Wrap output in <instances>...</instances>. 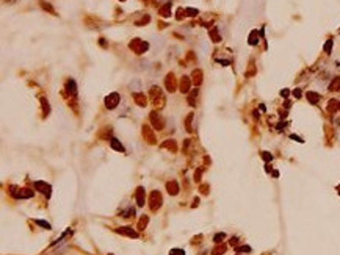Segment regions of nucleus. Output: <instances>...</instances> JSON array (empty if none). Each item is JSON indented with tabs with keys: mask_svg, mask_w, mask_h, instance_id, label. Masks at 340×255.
I'll return each mask as SVG.
<instances>
[{
	"mask_svg": "<svg viewBox=\"0 0 340 255\" xmlns=\"http://www.w3.org/2000/svg\"><path fill=\"white\" fill-rule=\"evenodd\" d=\"M237 241H238V238H232V239H230V244H237Z\"/></svg>",
	"mask_w": 340,
	"mask_h": 255,
	"instance_id": "nucleus-24",
	"label": "nucleus"
},
{
	"mask_svg": "<svg viewBox=\"0 0 340 255\" xmlns=\"http://www.w3.org/2000/svg\"><path fill=\"white\" fill-rule=\"evenodd\" d=\"M116 232H118V233H121V235H127V236H130V238H137L138 236V233L133 229H130V227H121V229H118Z\"/></svg>",
	"mask_w": 340,
	"mask_h": 255,
	"instance_id": "nucleus-2",
	"label": "nucleus"
},
{
	"mask_svg": "<svg viewBox=\"0 0 340 255\" xmlns=\"http://www.w3.org/2000/svg\"><path fill=\"white\" fill-rule=\"evenodd\" d=\"M224 236H226V235H224V233H218V235H215V243H221V239H224Z\"/></svg>",
	"mask_w": 340,
	"mask_h": 255,
	"instance_id": "nucleus-17",
	"label": "nucleus"
},
{
	"mask_svg": "<svg viewBox=\"0 0 340 255\" xmlns=\"http://www.w3.org/2000/svg\"><path fill=\"white\" fill-rule=\"evenodd\" d=\"M143 194H144V189L140 186V188H138V191H137V202H138V205H140V207L144 205V196H143Z\"/></svg>",
	"mask_w": 340,
	"mask_h": 255,
	"instance_id": "nucleus-6",
	"label": "nucleus"
},
{
	"mask_svg": "<svg viewBox=\"0 0 340 255\" xmlns=\"http://www.w3.org/2000/svg\"><path fill=\"white\" fill-rule=\"evenodd\" d=\"M293 96H295V97H301V89H295L293 91Z\"/></svg>",
	"mask_w": 340,
	"mask_h": 255,
	"instance_id": "nucleus-23",
	"label": "nucleus"
},
{
	"mask_svg": "<svg viewBox=\"0 0 340 255\" xmlns=\"http://www.w3.org/2000/svg\"><path fill=\"white\" fill-rule=\"evenodd\" d=\"M110 144H111V147H113L114 150H119V152H124V147H122V144H121V142H119L118 140H114V138H113V140L110 141Z\"/></svg>",
	"mask_w": 340,
	"mask_h": 255,
	"instance_id": "nucleus-9",
	"label": "nucleus"
},
{
	"mask_svg": "<svg viewBox=\"0 0 340 255\" xmlns=\"http://www.w3.org/2000/svg\"><path fill=\"white\" fill-rule=\"evenodd\" d=\"M34 188L41 189V192H44L47 197H50V186L46 183V181H36V183H34Z\"/></svg>",
	"mask_w": 340,
	"mask_h": 255,
	"instance_id": "nucleus-1",
	"label": "nucleus"
},
{
	"mask_svg": "<svg viewBox=\"0 0 340 255\" xmlns=\"http://www.w3.org/2000/svg\"><path fill=\"white\" fill-rule=\"evenodd\" d=\"M150 119H152L154 125H155L158 130H160V129H163V125H165V124H163V121H161L160 118H157V114H155V113H152V114H150Z\"/></svg>",
	"mask_w": 340,
	"mask_h": 255,
	"instance_id": "nucleus-5",
	"label": "nucleus"
},
{
	"mask_svg": "<svg viewBox=\"0 0 340 255\" xmlns=\"http://www.w3.org/2000/svg\"><path fill=\"white\" fill-rule=\"evenodd\" d=\"M262 158H263L265 161H271L273 160V155L270 152H262Z\"/></svg>",
	"mask_w": 340,
	"mask_h": 255,
	"instance_id": "nucleus-15",
	"label": "nucleus"
},
{
	"mask_svg": "<svg viewBox=\"0 0 340 255\" xmlns=\"http://www.w3.org/2000/svg\"><path fill=\"white\" fill-rule=\"evenodd\" d=\"M38 224V225H41V227H44V229H47V230H50L52 227H50V224L49 222H46V221H34Z\"/></svg>",
	"mask_w": 340,
	"mask_h": 255,
	"instance_id": "nucleus-14",
	"label": "nucleus"
},
{
	"mask_svg": "<svg viewBox=\"0 0 340 255\" xmlns=\"http://www.w3.org/2000/svg\"><path fill=\"white\" fill-rule=\"evenodd\" d=\"M157 200H160V202H161V197H160V194H158L157 191H154L152 194H150V203H152V210H155V208H157Z\"/></svg>",
	"mask_w": 340,
	"mask_h": 255,
	"instance_id": "nucleus-7",
	"label": "nucleus"
},
{
	"mask_svg": "<svg viewBox=\"0 0 340 255\" xmlns=\"http://www.w3.org/2000/svg\"><path fill=\"white\" fill-rule=\"evenodd\" d=\"M182 89H183V92L188 91V80H183L182 82Z\"/></svg>",
	"mask_w": 340,
	"mask_h": 255,
	"instance_id": "nucleus-20",
	"label": "nucleus"
},
{
	"mask_svg": "<svg viewBox=\"0 0 340 255\" xmlns=\"http://www.w3.org/2000/svg\"><path fill=\"white\" fill-rule=\"evenodd\" d=\"M307 99H309V102L317 103L320 100V94H317V92H314V91H309L307 92Z\"/></svg>",
	"mask_w": 340,
	"mask_h": 255,
	"instance_id": "nucleus-8",
	"label": "nucleus"
},
{
	"mask_svg": "<svg viewBox=\"0 0 340 255\" xmlns=\"http://www.w3.org/2000/svg\"><path fill=\"white\" fill-rule=\"evenodd\" d=\"M166 188H168V192H169V194H172V196H176L177 192H179V188H177L176 181H169V183L166 185Z\"/></svg>",
	"mask_w": 340,
	"mask_h": 255,
	"instance_id": "nucleus-4",
	"label": "nucleus"
},
{
	"mask_svg": "<svg viewBox=\"0 0 340 255\" xmlns=\"http://www.w3.org/2000/svg\"><path fill=\"white\" fill-rule=\"evenodd\" d=\"M144 136H148V138H149V142H154V141H155V138L152 136V133H150L149 127H146V125H144Z\"/></svg>",
	"mask_w": 340,
	"mask_h": 255,
	"instance_id": "nucleus-12",
	"label": "nucleus"
},
{
	"mask_svg": "<svg viewBox=\"0 0 340 255\" xmlns=\"http://www.w3.org/2000/svg\"><path fill=\"white\" fill-rule=\"evenodd\" d=\"M108 255H113V254H108Z\"/></svg>",
	"mask_w": 340,
	"mask_h": 255,
	"instance_id": "nucleus-25",
	"label": "nucleus"
},
{
	"mask_svg": "<svg viewBox=\"0 0 340 255\" xmlns=\"http://www.w3.org/2000/svg\"><path fill=\"white\" fill-rule=\"evenodd\" d=\"M169 255H185V252L182 249H172L171 252H169Z\"/></svg>",
	"mask_w": 340,
	"mask_h": 255,
	"instance_id": "nucleus-16",
	"label": "nucleus"
},
{
	"mask_svg": "<svg viewBox=\"0 0 340 255\" xmlns=\"http://www.w3.org/2000/svg\"><path fill=\"white\" fill-rule=\"evenodd\" d=\"M339 108H340V105H339Z\"/></svg>",
	"mask_w": 340,
	"mask_h": 255,
	"instance_id": "nucleus-26",
	"label": "nucleus"
},
{
	"mask_svg": "<svg viewBox=\"0 0 340 255\" xmlns=\"http://www.w3.org/2000/svg\"><path fill=\"white\" fill-rule=\"evenodd\" d=\"M339 88H340V78H335L334 82L329 85V91H335V89H339Z\"/></svg>",
	"mask_w": 340,
	"mask_h": 255,
	"instance_id": "nucleus-11",
	"label": "nucleus"
},
{
	"mask_svg": "<svg viewBox=\"0 0 340 255\" xmlns=\"http://www.w3.org/2000/svg\"><path fill=\"white\" fill-rule=\"evenodd\" d=\"M331 47H332V41L329 39V41L326 42V45H324V50H326V52L329 53V52H331Z\"/></svg>",
	"mask_w": 340,
	"mask_h": 255,
	"instance_id": "nucleus-18",
	"label": "nucleus"
},
{
	"mask_svg": "<svg viewBox=\"0 0 340 255\" xmlns=\"http://www.w3.org/2000/svg\"><path fill=\"white\" fill-rule=\"evenodd\" d=\"M237 254H240V252H251V247L249 246H240V247H237Z\"/></svg>",
	"mask_w": 340,
	"mask_h": 255,
	"instance_id": "nucleus-13",
	"label": "nucleus"
},
{
	"mask_svg": "<svg viewBox=\"0 0 340 255\" xmlns=\"http://www.w3.org/2000/svg\"><path fill=\"white\" fill-rule=\"evenodd\" d=\"M249 42H251V44H252V45H254V44H257V38H256V32H252V34H251V41H249Z\"/></svg>",
	"mask_w": 340,
	"mask_h": 255,
	"instance_id": "nucleus-19",
	"label": "nucleus"
},
{
	"mask_svg": "<svg viewBox=\"0 0 340 255\" xmlns=\"http://www.w3.org/2000/svg\"><path fill=\"white\" fill-rule=\"evenodd\" d=\"M33 196V191H30V189H21V192L17 194V199L21 197V199H27V197H32Z\"/></svg>",
	"mask_w": 340,
	"mask_h": 255,
	"instance_id": "nucleus-10",
	"label": "nucleus"
},
{
	"mask_svg": "<svg viewBox=\"0 0 340 255\" xmlns=\"http://www.w3.org/2000/svg\"><path fill=\"white\" fill-rule=\"evenodd\" d=\"M288 94H290V92H288V89H282V91H281V96H282V97H287Z\"/></svg>",
	"mask_w": 340,
	"mask_h": 255,
	"instance_id": "nucleus-21",
	"label": "nucleus"
},
{
	"mask_svg": "<svg viewBox=\"0 0 340 255\" xmlns=\"http://www.w3.org/2000/svg\"><path fill=\"white\" fill-rule=\"evenodd\" d=\"M290 138H292V140H296L298 142H303V140H301L299 136H296V135H290Z\"/></svg>",
	"mask_w": 340,
	"mask_h": 255,
	"instance_id": "nucleus-22",
	"label": "nucleus"
},
{
	"mask_svg": "<svg viewBox=\"0 0 340 255\" xmlns=\"http://www.w3.org/2000/svg\"><path fill=\"white\" fill-rule=\"evenodd\" d=\"M105 102H107V107H108V108H114V107L118 105V102H119V96H118V94H111L110 97L105 99Z\"/></svg>",
	"mask_w": 340,
	"mask_h": 255,
	"instance_id": "nucleus-3",
	"label": "nucleus"
}]
</instances>
